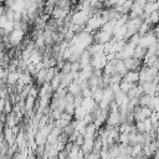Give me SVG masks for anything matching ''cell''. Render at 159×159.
Here are the masks:
<instances>
[{
    "mask_svg": "<svg viewBox=\"0 0 159 159\" xmlns=\"http://www.w3.org/2000/svg\"><path fill=\"white\" fill-rule=\"evenodd\" d=\"M135 86V83H132V82H128V81H124V80H122V82L119 83V87H120V91L122 92H124V93H127L130 88H133Z\"/></svg>",
    "mask_w": 159,
    "mask_h": 159,
    "instance_id": "19",
    "label": "cell"
},
{
    "mask_svg": "<svg viewBox=\"0 0 159 159\" xmlns=\"http://www.w3.org/2000/svg\"><path fill=\"white\" fill-rule=\"evenodd\" d=\"M87 50L89 51V53H91L92 56H94V55H97V53H102V52H104V43L93 42L91 46H88Z\"/></svg>",
    "mask_w": 159,
    "mask_h": 159,
    "instance_id": "8",
    "label": "cell"
},
{
    "mask_svg": "<svg viewBox=\"0 0 159 159\" xmlns=\"http://www.w3.org/2000/svg\"><path fill=\"white\" fill-rule=\"evenodd\" d=\"M91 61H92V55L89 53V51L88 50H84L83 52H82V55H81V57H80V63H81V67L83 68V67H86V66H88V65H91Z\"/></svg>",
    "mask_w": 159,
    "mask_h": 159,
    "instance_id": "9",
    "label": "cell"
},
{
    "mask_svg": "<svg viewBox=\"0 0 159 159\" xmlns=\"http://www.w3.org/2000/svg\"><path fill=\"white\" fill-rule=\"evenodd\" d=\"M84 142H86V139H84V137H83L82 134H80V135L77 137V139H76V142H75V143H76V144H77L78 147H82V145L84 144Z\"/></svg>",
    "mask_w": 159,
    "mask_h": 159,
    "instance_id": "28",
    "label": "cell"
},
{
    "mask_svg": "<svg viewBox=\"0 0 159 159\" xmlns=\"http://www.w3.org/2000/svg\"><path fill=\"white\" fill-rule=\"evenodd\" d=\"M145 55H147V48H144V47H142V46H139V45L134 48L133 57H135V58H138V60H144Z\"/></svg>",
    "mask_w": 159,
    "mask_h": 159,
    "instance_id": "17",
    "label": "cell"
},
{
    "mask_svg": "<svg viewBox=\"0 0 159 159\" xmlns=\"http://www.w3.org/2000/svg\"><path fill=\"white\" fill-rule=\"evenodd\" d=\"M154 67H155L157 70H159V57L157 58V61H155V63H154Z\"/></svg>",
    "mask_w": 159,
    "mask_h": 159,
    "instance_id": "29",
    "label": "cell"
},
{
    "mask_svg": "<svg viewBox=\"0 0 159 159\" xmlns=\"http://www.w3.org/2000/svg\"><path fill=\"white\" fill-rule=\"evenodd\" d=\"M92 94H93V91H92L91 87H87V88L82 89V96H83L84 98H87V97H92Z\"/></svg>",
    "mask_w": 159,
    "mask_h": 159,
    "instance_id": "26",
    "label": "cell"
},
{
    "mask_svg": "<svg viewBox=\"0 0 159 159\" xmlns=\"http://www.w3.org/2000/svg\"><path fill=\"white\" fill-rule=\"evenodd\" d=\"M142 86H143L144 93L150 94V96H155V94H157V83H155L154 81L145 82V83H143Z\"/></svg>",
    "mask_w": 159,
    "mask_h": 159,
    "instance_id": "7",
    "label": "cell"
},
{
    "mask_svg": "<svg viewBox=\"0 0 159 159\" xmlns=\"http://www.w3.org/2000/svg\"><path fill=\"white\" fill-rule=\"evenodd\" d=\"M25 35H26V32L24 30H21V29H14L9 34V36H7L9 37V43L11 45V47L20 46L24 42V40H25Z\"/></svg>",
    "mask_w": 159,
    "mask_h": 159,
    "instance_id": "2",
    "label": "cell"
},
{
    "mask_svg": "<svg viewBox=\"0 0 159 159\" xmlns=\"http://www.w3.org/2000/svg\"><path fill=\"white\" fill-rule=\"evenodd\" d=\"M20 76H21V72H20V71L10 72V73H9V76H7V80H6L7 86H15V84L17 83V81H19Z\"/></svg>",
    "mask_w": 159,
    "mask_h": 159,
    "instance_id": "11",
    "label": "cell"
},
{
    "mask_svg": "<svg viewBox=\"0 0 159 159\" xmlns=\"http://www.w3.org/2000/svg\"><path fill=\"white\" fill-rule=\"evenodd\" d=\"M104 20H103V17H102V15H94V16H92L89 20H88V22L86 24V26H84V31H87V32H96V31H98V30H101L102 29V26L104 25Z\"/></svg>",
    "mask_w": 159,
    "mask_h": 159,
    "instance_id": "1",
    "label": "cell"
},
{
    "mask_svg": "<svg viewBox=\"0 0 159 159\" xmlns=\"http://www.w3.org/2000/svg\"><path fill=\"white\" fill-rule=\"evenodd\" d=\"M157 94L159 96V82L157 83Z\"/></svg>",
    "mask_w": 159,
    "mask_h": 159,
    "instance_id": "30",
    "label": "cell"
},
{
    "mask_svg": "<svg viewBox=\"0 0 159 159\" xmlns=\"http://www.w3.org/2000/svg\"><path fill=\"white\" fill-rule=\"evenodd\" d=\"M87 114H88V112L84 109L83 106H77L76 109H75V114H73V117H75V119H77V120H82Z\"/></svg>",
    "mask_w": 159,
    "mask_h": 159,
    "instance_id": "14",
    "label": "cell"
},
{
    "mask_svg": "<svg viewBox=\"0 0 159 159\" xmlns=\"http://www.w3.org/2000/svg\"><path fill=\"white\" fill-rule=\"evenodd\" d=\"M152 98H153V96L147 94V93H143V94L139 97V106H148V107H149Z\"/></svg>",
    "mask_w": 159,
    "mask_h": 159,
    "instance_id": "18",
    "label": "cell"
},
{
    "mask_svg": "<svg viewBox=\"0 0 159 159\" xmlns=\"http://www.w3.org/2000/svg\"><path fill=\"white\" fill-rule=\"evenodd\" d=\"M128 71H129V70L127 68V66H125V63H124L123 60H119V61L116 63V72L119 73L122 77H124Z\"/></svg>",
    "mask_w": 159,
    "mask_h": 159,
    "instance_id": "15",
    "label": "cell"
},
{
    "mask_svg": "<svg viewBox=\"0 0 159 159\" xmlns=\"http://www.w3.org/2000/svg\"><path fill=\"white\" fill-rule=\"evenodd\" d=\"M152 26H153V25H150V24H148V22L143 21V24H142V25H140V27H139L138 34H139V35H145V34H148V32L152 30Z\"/></svg>",
    "mask_w": 159,
    "mask_h": 159,
    "instance_id": "20",
    "label": "cell"
},
{
    "mask_svg": "<svg viewBox=\"0 0 159 159\" xmlns=\"http://www.w3.org/2000/svg\"><path fill=\"white\" fill-rule=\"evenodd\" d=\"M67 91H68L71 94L76 96V94H78V93L82 92V88H81V84H80L77 81H72V82L70 83V86L67 87Z\"/></svg>",
    "mask_w": 159,
    "mask_h": 159,
    "instance_id": "12",
    "label": "cell"
},
{
    "mask_svg": "<svg viewBox=\"0 0 159 159\" xmlns=\"http://www.w3.org/2000/svg\"><path fill=\"white\" fill-rule=\"evenodd\" d=\"M93 37H94V42L98 43H107L109 41L113 40V34L103 31V30H98L96 32H93Z\"/></svg>",
    "mask_w": 159,
    "mask_h": 159,
    "instance_id": "4",
    "label": "cell"
},
{
    "mask_svg": "<svg viewBox=\"0 0 159 159\" xmlns=\"http://www.w3.org/2000/svg\"><path fill=\"white\" fill-rule=\"evenodd\" d=\"M149 107H150L153 111H159V96H158V94L153 96V98H152V101H150Z\"/></svg>",
    "mask_w": 159,
    "mask_h": 159,
    "instance_id": "23",
    "label": "cell"
},
{
    "mask_svg": "<svg viewBox=\"0 0 159 159\" xmlns=\"http://www.w3.org/2000/svg\"><path fill=\"white\" fill-rule=\"evenodd\" d=\"M144 21L150 25H158L159 24V11H154V12L149 14Z\"/></svg>",
    "mask_w": 159,
    "mask_h": 159,
    "instance_id": "16",
    "label": "cell"
},
{
    "mask_svg": "<svg viewBox=\"0 0 159 159\" xmlns=\"http://www.w3.org/2000/svg\"><path fill=\"white\" fill-rule=\"evenodd\" d=\"M120 123H122V116H120V112H119V111L109 112L108 118H107V120H106V124L112 125V127H118Z\"/></svg>",
    "mask_w": 159,
    "mask_h": 159,
    "instance_id": "6",
    "label": "cell"
},
{
    "mask_svg": "<svg viewBox=\"0 0 159 159\" xmlns=\"http://www.w3.org/2000/svg\"><path fill=\"white\" fill-rule=\"evenodd\" d=\"M103 73H107V75H111V76L114 75V73H117V72H116V65L108 62V63L104 66V68H103Z\"/></svg>",
    "mask_w": 159,
    "mask_h": 159,
    "instance_id": "21",
    "label": "cell"
},
{
    "mask_svg": "<svg viewBox=\"0 0 159 159\" xmlns=\"http://www.w3.org/2000/svg\"><path fill=\"white\" fill-rule=\"evenodd\" d=\"M125 97H127V93H124V92L119 91V92H117V93L114 94V101L117 102V104H118V106H120V104L123 103V101L125 99Z\"/></svg>",
    "mask_w": 159,
    "mask_h": 159,
    "instance_id": "22",
    "label": "cell"
},
{
    "mask_svg": "<svg viewBox=\"0 0 159 159\" xmlns=\"http://www.w3.org/2000/svg\"><path fill=\"white\" fill-rule=\"evenodd\" d=\"M108 63V60H107V55L104 52L102 53H97L94 56H92V61H91V65L93 66V68H99V70H103L104 66Z\"/></svg>",
    "mask_w": 159,
    "mask_h": 159,
    "instance_id": "3",
    "label": "cell"
},
{
    "mask_svg": "<svg viewBox=\"0 0 159 159\" xmlns=\"http://www.w3.org/2000/svg\"><path fill=\"white\" fill-rule=\"evenodd\" d=\"M84 159H101V155H99V153L92 152V153L87 154V155L84 157Z\"/></svg>",
    "mask_w": 159,
    "mask_h": 159,
    "instance_id": "27",
    "label": "cell"
},
{
    "mask_svg": "<svg viewBox=\"0 0 159 159\" xmlns=\"http://www.w3.org/2000/svg\"><path fill=\"white\" fill-rule=\"evenodd\" d=\"M118 143H122V144H129V133H120L119 139H118Z\"/></svg>",
    "mask_w": 159,
    "mask_h": 159,
    "instance_id": "25",
    "label": "cell"
},
{
    "mask_svg": "<svg viewBox=\"0 0 159 159\" xmlns=\"http://www.w3.org/2000/svg\"><path fill=\"white\" fill-rule=\"evenodd\" d=\"M143 154V145L142 144H135L133 145V152H132V157H139Z\"/></svg>",
    "mask_w": 159,
    "mask_h": 159,
    "instance_id": "24",
    "label": "cell"
},
{
    "mask_svg": "<svg viewBox=\"0 0 159 159\" xmlns=\"http://www.w3.org/2000/svg\"><path fill=\"white\" fill-rule=\"evenodd\" d=\"M123 61L129 71H140V68L143 66V60H138L135 57H130V58H127Z\"/></svg>",
    "mask_w": 159,
    "mask_h": 159,
    "instance_id": "5",
    "label": "cell"
},
{
    "mask_svg": "<svg viewBox=\"0 0 159 159\" xmlns=\"http://www.w3.org/2000/svg\"><path fill=\"white\" fill-rule=\"evenodd\" d=\"M36 102H37V98L29 96L25 99V111H35L36 109Z\"/></svg>",
    "mask_w": 159,
    "mask_h": 159,
    "instance_id": "13",
    "label": "cell"
},
{
    "mask_svg": "<svg viewBox=\"0 0 159 159\" xmlns=\"http://www.w3.org/2000/svg\"><path fill=\"white\" fill-rule=\"evenodd\" d=\"M123 80L138 84L139 83V71H128L127 75L123 77Z\"/></svg>",
    "mask_w": 159,
    "mask_h": 159,
    "instance_id": "10",
    "label": "cell"
}]
</instances>
